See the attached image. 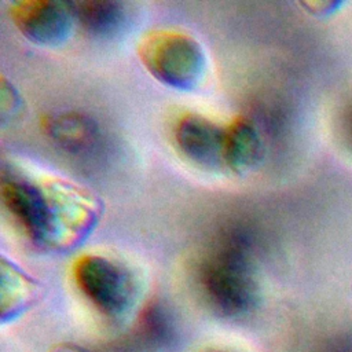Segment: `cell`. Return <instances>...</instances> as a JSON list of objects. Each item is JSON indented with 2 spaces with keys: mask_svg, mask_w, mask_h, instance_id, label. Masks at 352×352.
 I'll list each match as a JSON object with an SVG mask.
<instances>
[{
  "mask_svg": "<svg viewBox=\"0 0 352 352\" xmlns=\"http://www.w3.org/2000/svg\"><path fill=\"white\" fill-rule=\"evenodd\" d=\"M1 201L32 243L44 250H69L81 243L99 219L88 192L58 179H30L3 169Z\"/></svg>",
  "mask_w": 352,
  "mask_h": 352,
  "instance_id": "6da1fadb",
  "label": "cell"
},
{
  "mask_svg": "<svg viewBox=\"0 0 352 352\" xmlns=\"http://www.w3.org/2000/svg\"><path fill=\"white\" fill-rule=\"evenodd\" d=\"M198 290L208 307L223 318H241L258 301V280L252 246L231 232L216 241L197 267Z\"/></svg>",
  "mask_w": 352,
  "mask_h": 352,
  "instance_id": "7a4b0ae2",
  "label": "cell"
},
{
  "mask_svg": "<svg viewBox=\"0 0 352 352\" xmlns=\"http://www.w3.org/2000/svg\"><path fill=\"white\" fill-rule=\"evenodd\" d=\"M138 55L155 80L173 89H197L206 76L208 59L201 43L177 29L146 33L139 41Z\"/></svg>",
  "mask_w": 352,
  "mask_h": 352,
  "instance_id": "3957f363",
  "label": "cell"
},
{
  "mask_svg": "<svg viewBox=\"0 0 352 352\" xmlns=\"http://www.w3.org/2000/svg\"><path fill=\"white\" fill-rule=\"evenodd\" d=\"M73 279L88 302L109 320L125 318L136 305V278L118 260L95 253L84 254L74 261Z\"/></svg>",
  "mask_w": 352,
  "mask_h": 352,
  "instance_id": "277c9868",
  "label": "cell"
},
{
  "mask_svg": "<svg viewBox=\"0 0 352 352\" xmlns=\"http://www.w3.org/2000/svg\"><path fill=\"white\" fill-rule=\"evenodd\" d=\"M12 23L32 43L38 45L63 44L76 22L70 1L22 0L8 10Z\"/></svg>",
  "mask_w": 352,
  "mask_h": 352,
  "instance_id": "5b68a950",
  "label": "cell"
},
{
  "mask_svg": "<svg viewBox=\"0 0 352 352\" xmlns=\"http://www.w3.org/2000/svg\"><path fill=\"white\" fill-rule=\"evenodd\" d=\"M173 135L179 151L192 164L205 169L224 166V128L214 121L187 113L177 120Z\"/></svg>",
  "mask_w": 352,
  "mask_h": 352,
  "instance_id": "8992f818",
  "label": "cell"
},
{
  "mask_svg": "<svg viewBox=\"0 0 352 352\" xmlns=\"http://www.w3.org/2000/svg\"><path fill=\"white\" fill-rule=\"evenodd\" d=\"M261 154V138L249 120L239 117L224 126V168L235 175H245L258 164Z\"/></svg>",
  "mask_w": 352,
  "mask_h": 352,
  "instance_id": "52a82bcc",
  "label": "cell"
},
{
  "mask_svg": "<svg viewBox=\"0 0 352 352\" xmlns=\"http://www.w3.org/2000/svg\"><path fill=\"white\" fill-rule=\"evenodd\" d=\"M70 6L76 22L95 37H111L120 33L128 21V10L120 1L84 0L70 1Z\"/></svg>",
  "mask_w": 352,
  "mask_h": 352,
  "instance_id": "ba28073f",
  "label": "cell"
},
{
  "mask_svg": "<svg viewBox=\"0 0 352 352\" xmlns=\"http://www.w3.org/2000/svg\"><path fill=\"white\" fill-rule=\"evenodd\" d=\"M45 131L51 139L69 153L91 151L98 142V126L88 117L78 113H62L45 121Z\"/></svg>",
  "mask_w": 352,
  "mask_h": 352,
  "instance_id": "9c48e42d",
  "label": "cell"
},
{
  "mask_svg": "<svg viewBox=\"0 0 352 352\" xmlns=\"http://www.w3.org/2000/svg\"><path fill=\"white\" fill-rule=\"evenodd\" d=\"M38 286L16 264L1 257V319L14 320L28 309L37 296Z\"/></svg>",
  "mask_w": 352,
  "mask_h": 352,
  "instance_id": "30bf717a",
  "label": "cell"
},
{
  "mask_svg": "<svg viewBox=\"0 0 352 352\" xmlns=\"http://www.w3.org/2000/svg\"><path fill=\"white\" fill-rule=\"evenodd\" d=\"M139 341L148 346H165L175 337V327L170 314L160 302L147 305L138 323Z\"/></svg>",
  "mask_w": 352,
  "mask_h": 352,
  "instance_id": "8fae6325",
  "label": "cell"
},
{
  "mask_svg": "<svg viewBox=\"0 0 352 352\" xmlns=\"http://www.w3.org/2000/svg\"><path fill=\"white\" fill-rule=\"evenodd\" d=\"M21 99L18 96V92L8 85L6 78L1 80V118L6 121V118L12 117L16 111H19Z\"/></svg>",
  "mask_w": 352,
  "mask_h": 352,
  "instance_id": "7c38bea8",
  "label": "cell"
},
{
  "mask_svg": "<svg viewBox=\"0 0 352 352\" xmlns=\"http://www.w3.org/2000/svg\"><path fill=\"white\" fill-rule=\"evenodd\" d=\"M342 128H344V135L346 138V143L352 148V106L346 110Z\"/></svg>",
  "mask_w": 352,
  "mask_h": 352,
  "instance_id": "4fadbf2b",
  "label": "cell"
},
{
  "mask_svg": "<svg viewBox=\"0 0 352 352\" xmlns=\"http://www.w3.org/2000/svg\"><path fill=\"white\" fill-rule=\"evenodd\" d=\"M56 352H82V351H80V349H77V348L65 346V348H62V349H59V351H56Z\"/></svg>",
  "mask_w": 352,
  "mask_h": 352,
  "instance_id": "5bb4252c",
  "label": "cell"
},
{
  "mask_svg": "<svg viewBox=\"0 0 352 352\" xmlns=\"http://www.w3.org/2000/svg\"><path fill=\"white\" fill-rule=\"evenodd\" d=\"M209 352H231V351H226V349H210Z\"/></svg>",
  "mask_w": 352,
  "mask_h": 352,
  "instance_id": "9a60e30c",
  "label": "cell"
}]
</instances>
